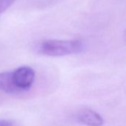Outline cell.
I'll list each match as a JSON object with an SVG mask.
<instances>
[{
	"label": "cell",
	"instance_id": "6da1fadb",
	"mask_svg": "<svg viewBox=\"0 0 126 126\" xmlns=\"http://www.w3.org/2000/svg\"><path fill=\"white\" fill-rule=\"evenodd\" d=\"M37 53L50 56H63L79 53L83 51L84 46L80 40L50 39L39 43L36 47Z\"/></svg>",
	"mask_w": 126,
	"mask_h": 126
},
{
	"label": "cell",
	"instance_id": "7a4b0ae2",
	"mask_svg": "<svg viewBox=\"0 0 126 126\" xmlns=\"http://www.w3.org/2000/svg\"><path fill=\"white\" fill-rule=\"evenodd\" d=\"M34 70L29 66H21L12 71V79L18 93L29 90L35 80Z\"/></svg>",
	"mask_w": 126,
	"mask_h": 126
},
{
	"label": "cell",
	"instance_id": "3957f363",
	"mask_svg": "<svg viewBox=\"0 0 126 126\" xmlns=\"http://www.w3.org/2000/svg\"><path fill=\"white\" fill-rule=\"evenodd\" d=\"M76 119L78 122L87 126H102L105 123L103 117L99 113L88 108L79 110L77 113Z\"/></svg>",
	"mask_w": 126,
	"mask_h": 126
},
{
	"label": "cell",
	"instance_id": "277c9868",
	"mask_svg": "<svg viewBox=\"0 0 126 126\" xmlns=\"http://www.w3.org/2000/svg\"><path fill=\"white\" fill-rule=\"evenodd\" d=\"M0 91L8 94H19L13 82L12 72L6 71L0 73Z\"/></svg>",
	"mask_w": 126,
	"mask_h": 126
},
{
	"label": "cell",
	"instance_id": "5b68a950",
	"mask_svg": "<svg viewBox=\"0 0 126 126\" xmlns=\"http://www.w3.org/2000/svg\"><path fill=\"white\" fill-rule=\"evenodd\" d=\"M16 0H0V14L10 8Z\"/></svg>",
	"mask_w": 126,
	"mask_h": 126
},
{
	"label": "cell",
	"instance_id": "8992f818",
	"mask_svg": "<svg viewBox=\"0 0 126 126\" xmlns=\"http://www.w3.org/2000/svg\"><path fill=\"white\" fill-rule=\"evenodd\" d=\"M0 126H16V125L8 119H0Z\"/></svg>",
	"mask_w": 126,
	"mask_h": 126
}]
</instances>
